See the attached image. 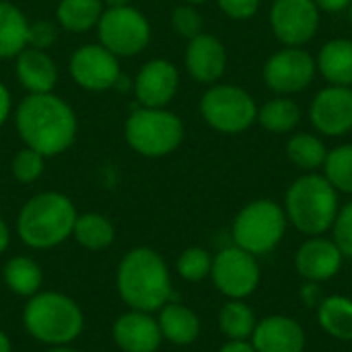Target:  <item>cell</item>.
<instances>
[{
	"label": "cell",
	"mask_w": 352,
	"mask_h": 352,
	"mask_svg": "<svg viewBox=\"0 0 352 352\" xmlns=\"http://www.w3.org/2000/svg\"><path fill=\"white\" fill-rule=\"evenodd\" d=\"M14 120L25 146L43 157H56L68 151L76 138V116L54 93H29L19 103Z\"/></svg>",
	"instance_id": "1"
},
{
	"label": "cell",
	"mask_w": 352,
	"mask_h": 352,
	"mask_svg": "<svg viewBox=\"0 0 352 352\" xmlns=\"http://www.w3.org/2000/svg\"><path fill=\"white\" fill-rule=\"evenodd\" d=\"M118 291L136 311H157L171 299V276L165 260L148 248L124 256L118 268Z\"/></svg>",
	"instance_id": "2"
},
{
	"label": "cell",
	"mask_w": 352,
	"mask_h": 352,
	"mask_svg": "<svg viewBox=\"0 0 352 352\" xmlns=\"http://www.w3.org/2000/svg\"><path fill=\"white\" fill-rule=\"evenodd\" d=\"M340 210L338 192L334 186L318 173H305L297 177L285 196L287 221L303 235L318 237L332 229Z\"/></svg>",
	"instance_id": "3"
},
{
	"label": "cell",
	"mask_w": 352,
	"mask_h": 352,
	"mask_svg": "<svg viewBox=\"0 0 352 352\" xmlns=\"http://www.w3.org/2000/svg\"><path fill=\"white\" fill-rule=\"evenodd\" d=\"M76 217L70 198L58 192H41L21 208L16 231L25 245L33 250H50L72 235Z\"/></svg>",
	"instance_id": "4"
},
{
	"label": "cell",
	"mask_w": 352,
	"mask_h": 352,
	"mask_svg": "<svg viewBox=\"0 0 352 352\" xmlns=\"http://www.w3.org/2000/svg\"><path fill=\"white\" fill-rule=\"evenodd\" d=\"M27 332L39 342L64 346L78 338L85 326L80 307L60 293H35L23 314Z\"/></svg>",
	"instance_id": "5"
},
{
	"label": "cell",
	"mask_w": 352,
	"mask_h": 352,
	"mask_svg": "<svg viewBox=\"0 0 352 352\" xmlns=\"http://www.w3.org/2000/svg\"><path fill=\"white\" fill-rule=\"evenodd\" d=\"M126 142L144 157H165L184 140V122L165 107H138L124 126Z\"/></svg>",
	"instance_id": "6"
},
{
	"label": "cell",
	"mask_w": 352,
	"mask_h": 352,
	"mask_svg": "<svg viewBox=\"0 0 352 352\" xmlns=\"http://www.w3.org/2000/svg\"><path fill=\"white\" fill-rule=\"evenodd\" d=\"M285 208L272 200H254L233 221V241L252 256L272 252L287 231Z\"/></svg>",
	"instance_id": "7"
},
{
	"label": "cell",
	"mask_w": 352,
	"mask_h": 352,
	"mask_svg": "<svg viewBox=\"0 0 352 352\" xmlns=\"http://www.w3.org/2000/svg\"><path fill=\"white\" fill-rule=\"evenodd\" d=\"M200 113L223 134H241L258 120L254 97L235 85H212L200 99Z\"/></svg>",
	"instance_id": "8"
},
{
	"label": "cell",
	"mask_w": 352,
	"mask_h": 352,
	"mask_svg": "<svg viewBox=\"0 0 352 352\" xmlns=\"http://www.w3.org/2000/svg\"><path fill=\"white\" fill-rule=\"evenodd\" d=\"M97 27L99 43L113 56L140 54L151 41V25L146 16L130 4L103 10Z\"/></svg>",
	"instance_id": "9"
},
{
	"label": "cell",
	"mask_w": 352,
	"mask_h": 352,
	"mask_svg": "<svg viewBox=\"0 0 352 352\" xmlns=\"http://www.w3.org/2000/svg\"><path fill=\"white\" fill-rule=\"evenodd\" d=\"M210 276L214 287L229 299H245L260 285V266L256 256L233 245L212 258Z\"/></svg>",
	"instance_id": "10"
},
{
	"label": "cell",
	"mask_w": 352,
	"mask_h": 352,
	"mask_svg": "<svg viewBox=\"0 0 352 352\" xmlns=\"http://www.w3.org/2000/svg\"><path fill=\"white\" fill-rule=\"evenodd\" d=\"M318 74L314 56L301 47H287L272 54L264 64V82L278 95L305 91Z\"/></svg>",
	"instance_id": "11"
},
{
	"label": "cell",
	"mask_w": 352,
	"mask_h": 352,
	"mask_svg": "<svg viewBox=\"0 0 352 352\" xmlns=\"http://www.w3.org/2000/svg\"><path fill=\"white\" fill-rule=\"evenodd\" d=\"M320 8L314 0H274L270 25L280 43L301 47L311 41L320 29Z\"/></svg>",
	"instance_id": "12"
},
{
	"label": "cell",
	"mask_w": 352,
	"mask_h": 352,
	"mask_svg": "<svg viewBox=\"0 0 352 352\" xmlns=\"http://www.w3.org/2000/svg\"><path fill=\"white\" fill-rule=\"evenodd\" d=\"M70 76L78 87L87 91L113 89L122 76L118 56H113L101 43L80 45L70 58Z\"/></svg>",
	"instance_id": "13"
},
{
	"label": "cell",
	"mask_w": 352,
	"mask_h": 352,
	"mask_svg": "<svg viewBox=\"0 0 352 352\" xmlns=\"http://www.w3.org/2000/svg\"><path fill=\"white\" fill-rule=\"evenodd\" d=\"M311 124L324 136H344L352 130V87L330 85L322 89L309 107Z\"/></svg>",
	"instance_id": "14"
},
{
	"label": "cell",
	"mask_w": 352,
	"mask_h": 352,
	"mask_svg": "<svg viewBox=\"0 0 352 352\" xmlns=\"http://www.w3.org/2000/svg\"><path fill=\"white\" fill-rule=\"evenodd\" d=\"M179 89V72L173 62L148 60L134 78V95L140 107H165Z\"/></svg>",
	"instance_id": "15"
},
{
	"label": "cell",
	"mask_w": 352,
	"mask_h": 352,
	"mask_svg": "<svg viewBox=\"0 0 352 352\" xmlns=\"http://www.w3.org/2000/svg\"><path fill=\"white\" fill-rule=\"evenodd\" d=\"M342 260L344 256L334 239H324L318 235L301 243L295 254V268L307 283H326L340 272Z\"/></svg>",
	"instance_id": "16"
},
{
	"label": "cell",
	"mask_w": 352,
	"mask_h": 352,
	"mask_svg": "<svg viewBox=\"0 0 352 352\" xmlns=\"http://www.w3.org/2000/svg\"><path fill=\"white\" fill-rule=\"evenodd\" d=\"M252 346L256 352H303L305 330L293 318L268 316L256 324Z\"/></svg>",
	"instance_id": "17"
},
{
	"label": "cell",
	"mask_w": 352,
	"mask_h": 352,
	"mask_svg": "<svg viewBox=\"0 0 352 352\" xmlns=\"http://www.w3.org/2000/svg\"><path fill=\"white\" fill-rule=\"evenodd\" d=\"M186 68L190 76L198 82L212 85L217 82L227 68V50L225 45L208 33H200L190 39L186 50Z\"/></svg>",
	"instance_id": "18"
},
{
	"label": "cell",
	"mask_w": 352,
	"mask_h": 352,
	"mask_svg": "<svg viewBox=\"0 0 352 352\" xmlns=\"http://www.w3.org/2000/svg\"><path fill=\"white\" fill-rule=\"evenodd\" d=\"M113 340L124 352H155L163 342V334L157 320L134 309L113 324Z\"/></svg>",
	"instance_id": "19"
},
{
	"label": "cell",
	"mask_w": 352,
	"mask_h": 352,
	"mask_svg": "<svg viewBox=\"0 0 352 352\" xmlns=\"http://www.w3.org/2000/svg\"><path fill=\"white\" fill-rule=\"evenodd\" d=\"M16 76L29 93H52L58 80V68L45 50L27 45L16 56Z\"/></svg>",
	"instance_id": "20"
},
{
	"label": "cell",
	"mask_w": 352,
	"mask_h": 352,
	"mask_svg": "<svg viewBox=\"0 0 352 352\" xmlns=\"http://www.w3.org/2000/svg\"><path fill=\"white\" fill-rule=\"evenodd\" d=\"M159 328L165 340L177 346L192 344L200 334L198 316L182 303H165L159 309Z\"/></svg>",
	"instance_id": "21"
},
{
	"label": "cell",
	"mask_w": 352,
	"mask_h": 352,
	"mask_svg": "<svg viewBox=\"0 0 352 352\" xmlns=\"http://www.w3.org/2000/svg\"><path fill=\"white\" fill-rule=\"evenodd\" d=\"M318 70L330 85L352 87V41L330 39L318 54Z\"/></svg>",
	"instance_id": "22"
},
{
	"label": "cell",
	"mask_w": 352,
	"mask_h": 352,
	"mask_svg": "<svg viewBox=\"0 0 352 352\" xmlns=\"http://www.w3.org/2000/svg\"><path fill=\"white\" fill-rule=\"evenodd\" d=\"M318 324L320 328L340 340L352 342V299L344 295H332L322 299L318 305Z\"/></svg>",
	"instance_id": "23"
},
{
	"label": "cell",
	"mask_w": 352,
	"mask_h": 352,
	"mask_svg": "<svg viewBox=\"0 0 352 352\" xmlns=\"http://www.w3.org/2000/svg\"><path fill=\"white\" fill-rule=\"evenodd\" d=\"M29 21L21 8L0 0V58H16L27 47Z\"/></svg>",
	"instance_id": "24"
},
{
	"label": "cell",
	"mask_w": 352,
	"mask_h": 352,
	"mask_svg": "<svg viewBox=\"0 0 352 352\" xmlns=\"http://www.w3.org/2000/svg\"><path fill=\"white\" fill-rule=\"evenodd\" d=\"M103 14V0H60L56 8L58 23L72 33L93 29Z\"/></svg>",
	"instance_id": "25"
},
{
	"label": "cell",
	"mask_w": 352,
	"mask_h": 352,
	"mask_svg": "<svg viewBox=\"0 0 352 352\" xmlns=\"http://www.w3.org/2000/svg\"><path fill=\"white\" fill-rule=\"evenodd\" d=\"M258 122L264 130H268L272 134H285L299 126L301 109L293 99L280 95L276 99L266 101L258 109Z\"/></svg>",
	"instance_id": "26"
},
{
	"label": "cell",
	"mask_w": 352,
	"mask_h": 352,
	"mask_svg": "<svg viewBox=\"0 0 352 352\" xmlns=\"http://www.w3.org/2000/svg\"><path fill=\"white\" fill-rule=\"evenodd\" d=\"M287 157L293 165H297L303 171H316L324 167L328 148L324 140L311 132H299L293 134L287 142Z\"/></svg>",
	"instance_id": "27"
},
{
	"label": "cell",
	"mask_w": 352,
	"mask_h": 352,
	"mask_svg": "<svg viewBox=\"0 0 352 352\" xmlns=\"http://www.w3.org/2000/svg\"><path fill=\"white\" fill-rule=\"evenodd\" d=\"M256 314L243 299H229L219 311V328L229 340H248L256 330Z\"/></svg>",
	"instance_id": "28"
},
{
	"label": "cell",
	"mask_w": 352,
	"mask_h": 352,
	"mask_svg": "<svg viewBox=\"0 0 352 352\" xmlns=\"http://www.w3.org/2000/svg\"><path fill=\"white\" fill-rule=\"evenodd\" d=\"M41 280H43L41 268L31 258L16 256V258L8 260L4 266L6 287L21 297H33L35 293H39Z\"/></svg>",
	"instance_id": "29"
},
{
	"label": "cell",
	"mask_w": 352,
	"mask_h": 352,
	"mask_svg": "<svg viewBox=\"0 0 352 352\" xmlns=\"http://www.w3.org/2000/svg\"><path fill=\"white\" fill-rule=\"evenodd\" d=\"M72 235L87 250H105L111 245L116 231H113V225L109 223V219H105L103 214H97V212H89V214L76 217Z\"/></svg>",
	"instance_id": "30"
},
{
	"label": "cell",
	"mask_w": 352,
	"mask_h": 352,
	"mask_svg": "<svg viewBox=\"0 0 352 352\" xmlns=\"http://www.w3.org/2000/svg\"><path fill=\"white\" fill-rule=\"evenodd\" d=\"M324 177L334 186L336 192L352 194V144H342L328 151Z\"/></svg>",
	"instance_id": "31"
},
{
	"label": "cell",
	"mask_w": 352,
	"mask_h": 352,
	"mask_svg": "<svg viewBox=\"0 0 352 352\" xmlns=\"http://www.w3.org/2000/svg\"><path fill=\"white\" fill-rule=\"evenodd\" d=\"M212 268V256L202 248H190L177 258V272L184 280L200 283L206 276H210Z\"/></svg>",
	"instance_id": "32"
},
{
	"label": "cell",
	"mask_w": 352,
	"mask_h": 352,
	"mask_svg": "<svg viewBox=\"0 0 352 352\" xmlns=\"http://www.w3.org/2000/svg\"><path fill=\"white\" fill-rule=\"evenodd\" d=\"M43 159L45 157L41 153H37V151H33L29 146H25L23 151H19L14 155V159H12V165H10L14 179L21 182V184L35 182L43 173Z\"/></svg>",
	"instance_id": "33"
},
{
	"label": "cell",
	"mask_w": 352,
	"mask_h": 352,
	"mask_svg": "<svg viewBox=\"0 0 352 352\" xmlns=\"http://www.w3.org/2000/svg\"><path fill=\"white\" fill-rule=\"evenodd\" d=\"M171 25H173L175 33L179 37H186L188 41L202 33V16L192 4L177 6L171 14Z\"/></svg>",
	"instance_id": "34"
},
{
	"label": "cell",
	"mask_w": 352,
	"mask_h": 352,
	"mask_svg": "<svg viewBox=\"0 0 352 352\" xmlns=\"http://www.w3.org/2000/svg\"><path fill=\"white\" fill-rule=\"evenodd\" d=\"M332 231H334V243L338 245L342 256L352 258V202L344 204L338 210Z\"/></svg>",
	"instance_id": "35"
},
{
	"label": "cell",
	"mask_w": 352,
	"mask_h": 352,
	"mask_svg": "<svg viewBox=\"0 0 352 352\" xmlns=\"http://www.w3.org/2000/svg\"><path fill=\"white\" fill-rule=\"evenodd\" d=\"M58 39V29L50 21H35L29 23V37L27 45L35 50H47Z\"/></svg>",
	"instance_id": "36"
},
{
	"label": "cell",
	"mask_w": 352,
	"mask_h": 352,
	"mask_svg": "<svg viewBox=\"0 0 352 352\" xmlns=\"http://www.w3.org/2000/svg\"><path fill=\"white\" fill-rule=\"evenodd\" d=\"M219 8L235 21H248L252 19L258 8H260V0H217Z\"/></svg>",
	"instance_id": "37"
},
{
	"label": "cell",
	"mask_w": 352,
	"mask_h": 352,
	"mask_svg": "<svg viewBox=\"0 0 352 352\" xmlns=\"http://www.w3.org/2000/svg\"><path fill=\"white\" fill-rule=\"evenodd\" d=\"M314 2L324 12H338L351 6V0H314Z\"/></svg>",
	"instance_id": "38"
},
{
	"label": "cell",
	"mask_w": 352,
	"mask_h": 352,
	"mask_svg": "<svg viewBox=\"0 0 352 352\" xmlns=\"http://www.w3.org/2000/svg\"><path fill=\"white\" fill-rule=\"evenodd\" d=\"M318 283H309V285H303V291H301V297L307 305H320L322 303V297H320V289L316 287Z\"/></svg>",
	"instance_id": "39"
},
{
	"label": "cell",
	"mask_w": 352,
	"mask_h": 352,
	"mask_svg": "<svg viewBox=\"0 0 352 352\" xmlns=\"http://www.w3.org/2000/svg\"><path fill=\"white\" fill-rule=\"evenodd\" d=\"M10 107H12V103H10V93H8V89L0 82V126L6 122V118L10 116Z\"/></svg>",
	"instance_id": "40"
},
{
	"label": "cell",
	"mask_w": 352,
	"mask_h": 352,
	"mask_svg": "<svg viewBox=\"0 0 352 352\" xmlns=\"http://www.w3.org/2000/svg\"><path fill=\"white\" fill-rule=\"evenodd\" d=\"M219 352H256V349L248 340H229Z\"/></svg>",
	"instance_id": "41"
},
{
	"label": "cell",
	"mask_w": 352,
	"mask_h": 352,
	"mask_svg": "<svg viewBox=\"0 0 352 352\" xmlns=\"http://www.w3.org/2000/svg\"><path fill=\"white\" fill-rule=\"evenodd\" d=\"M8 241H10V233H8V227L6 223L0 219V254L8 248Z\"/></svg>",
	"instance_id": "42"
},
{
	"label": "cell",
	"mask_w": 352,
	"mask_h": 352,
	"mask_svg": "<svg viewBox=\"0 0 352 352\" xmlns=\"http://www.w3.org/2000/svg\"><path fill=\"white\" fill-rule=\"evenodd\" d=\"M10 340H8V336L4 334V332H0V352H10Z\"/></svg>",
	"instance_id": "43"
},
{
	"label": "cell",
	"mask_w": 352,
	"mask_h": 352,
	"mask_svg": "<svg viewBox=\"0 0 352 352\" xmlns=\"http://www.w3.org/2000/svg\"><path fill=\"white\" fill-rule=\"evenodd\" d=\"M107 4V8H113V6H126L128 0H103Z\"/></svg>",
	"instance_id": "44"
},
{
	"label": "cell",
	"mask_w": 352,
	"mask_h": 352,
	"mask_svg": "<svg viewBox=\"0 0 352 352\" xmlns=\"http://www.w3.org/2000/svg\"><path fill=\"white\" fill-rule=\"evenodd\" d=\"M47 352H76V351H72V349H66V346H56V349H52V351H47Z\"/></svg>",
	"instance_id": "45"
},
{
	"label": "cell",
	"mask_w": 352,
	"mask_h": 352,
	"mask_svg": "<svg viewBox=\"0 0 352 352\" xmlns=\"http://www.w3.org/2000/svg\"><path fill=\"white\" fill-rule=\"evenodd\" d=\"M206 0H188V4H192V6H196V4H204Z\"/></svg>",
	"instance_id": "46"
},
{
	"label": "cell",
	"mask_w": 352,
	"mask_h": 352,
	"mask_svg": "<svg viewBox=\"0 0 352 352\" xmlns=\"http://www.w3.org/2000/svg\"><path fill=\"white\" fill-rule=\"evenodd\" d=\"M349 10H351V23H352V0H351V6H349Z\"/></svg>",
	"instance_id": "47"
}]
</instances>
